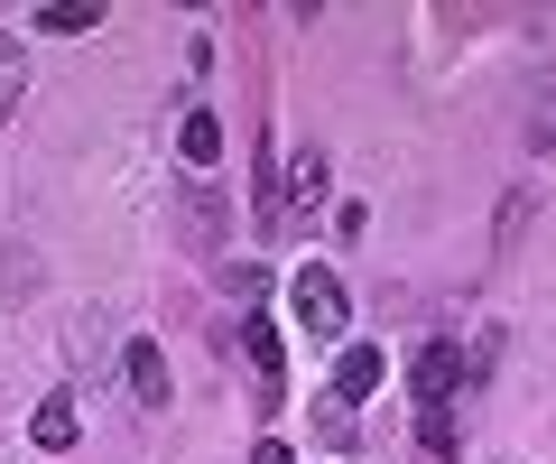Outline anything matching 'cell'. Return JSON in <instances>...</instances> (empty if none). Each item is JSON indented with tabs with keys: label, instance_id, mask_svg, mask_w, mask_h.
I'll use <instances>...</instances> for the list:
<instances>
[{
	"label": "cell",
	"instance_id": "obj_1",
	"mask_svg": "<svg viewBox=\"0 0 556 464\" xmlns=\"http://www.w3.org/2000/svg\"><path fill=\"white\" fill-rule=\"evenodd\" d=\"M223 223H232V204H223V186H177V233H186V251H195V261H214L223 251Z\"/></svg>",
	"mask_w": 556,
	"mask_h": 464
},
{
	"label": "cell",
	"instance_id": "obj_2",
	"mask_svg": "<svg viewBox=\"0 0 556 464\" xmlns=\"http://www.w3.org/2000/svg\"><path fill=\"white\" fill-rule=\"evenodd\" d=\"M455 381H464V343H417V363H408V390L417 409H455Z\"/></svg>",
	"mask_w": 556,
	"mask_h": 464
},
{
	"label": "cell",
	"instance_id": "obj_3",
	"mask_svg": "<svg viewBox=\"0 0 556 464\" xmlns=\"http://www.w3.org/2000/svg\"><path fill=\"white\" fill-rule=\"evenodd\" d=\"M288 306H298V325H306V335H343V279H334V269H298Z\"/></svg>",
	"mask_w": 556,
	"mask_h": 464
},
{
	"label": "cell",
	"instance_id": "obj_4",
	"mask_svg": "<svg viewBox=\"0 0 556 464\" xmlns=\"http://www.w3.org/2000/svg\"><path fill=\"white\" fill-rule=\"evenodd\" d=\"M380 372H390V363H380V343H343V363H334V400H371Z\"/></svg>",
	"mask_w": 556,
	"mask_h": 464
},
{
	"label": "cell",
	"instance_id": "obj_5",
	"mask_svg": "<svg viewBox=\"0 0 556 464\" xmlns=\"http://www.w3.org/2000/svg\"><path fill=\"white\" fill-rule=\"evenodd\" d=\"M28 437H38L47 455H65V446L84 437V418H75V400H65V390H56V400H38V418H28Z\"/></svg>",
	"mask_w": 556,
	"mask_h": 464
},
{
	"label": "cell",
	"instance_id": "obj_6",
	"mask_svg": "<svg viewBox=\"0 0 556 464\" xmlns=\"http://www.w3.org/2000/svg\"><path fill=\"white\" fill-rule=\"evenodd\" d=\"M130 390H139V409H167V353L149 335L130 343Z\"/></svg>",
	"mask_w": 556,
	"mask_h": 464
},
{
	"label": "cell",
	"instance_id": "obj_7",
	"mask_svg": "<svg viewBox=\"0 0 556 464\" xmlns=\"http://www.w3.org/2000/svg\"><path fill=\"white\" fill-rule=\"evenodd\" d=\"M325 186H334V167H325V149H306V159H288V204H298V214H316V204H325Z\"/></svg>",
	"mask_w": 556,
	"mask_h": 464
},
{
	"label": "cell",
	"instance_id": "obj_8",
	"mask_svg": "<svg viewBox=\"0 0 556 464\" xmlns=\"http://www.w3.org/2000/svg\"><path fill=\"white\" fill-rule=\"evenodd\" d=\"M241 353H251V372H260V400H278V325L269 316L241 325Z\"/></svg>",
	"mask_w": 556,
	"mask_h": 464
},
{
	"label": "cell",
	"instance_id": "obj_9",
	"mask_svg": "<svg viewBox=\"0 0 556 464\" xmlns=\"http://www.w3.org/2000/svg\"><path fill=\"white\" fill-rule=\"evenodd\" d=\"M177 149H186V167H214V159H223V122H214V112H186V122H177Z\"/></svg>",
	"mask_w": 556,
	"mask_h": 464
},
{
	"label": "cell",
	"instance_id": "obj_10",
	"mask_svg": "<svg viewBox=\"0 0 556 464\" xmlns=\"http://www.w3.org/2000/svg\"><path fill=\"white\" fill-rule=\"evenodd\" d=\"M38 28H47V38H84V28H102V10H93V0H47Z\"/></svg>",
	"mask_w": 556,
	"mask_h": 464
},
{
	"label": "cell",
	"instance_id": "obj_11",
	"mask_svg": "<svg viewBox=\"0 0 556 464\" xmlns=\"http://www.w3.org/2000/svg\"><path fill=\"white\" fill-rule=\"evenodd\" d=\"M417 446L437 464H455V409H417Z\"/></svg>",
	"mask_w": 556,
	"mask_h": 464
},
{
	"label": "cell",
	"instance_id": "obj_12",
	"mask_svg": "<svg viewBox=\"0 0 556 464\" xmlns=\"http://www.w3.org/2000/svg\"><path fill=\"white\" fill-rule=\"evenodd\" d=\"M20 93H28V57H20L10 38H0V122L20 112Z\"/></svg>",
	"mask_w": 556,
	"mask_h": 464
},
{
	"label": "cell",
	"instance_id": "obj_13",
	"mask_svg": "<svg viewBox=\"0 0 556 464\" xmlns=\"http://www.w3.org/2000/svg\"><path fill=\"white\" fill-rule=\"evenodd\" d=\"M28 288H38V261H28V251H10V261H0V298H28Z\"/></svg>",
	"mask_w": 556,
	"mask_h": 464
},
{
	"label": "cell",
	"instance_id": "obj_14",
	"mask_svg": "<svg viewBox=\"0 0 556 464\" xmlns=\"http://www.w3.org/2000/svg\"><path fill=\"white\" fill-rule=\"evenodd\" d=\"M223 288H241V298H260V288H269V269H260V261H223Z\"/></svg>",
	"mask_w": 556,
	"mask_h": 464
},
{
	"label": "cell",
	"instance_id": "obj_15",
	"mask_svg": "<svg viewBox=\"0 0 556 464\" xmlns=\"http://www.w3.org/2000/svg\"><path fill=\"white\" fill-rule=\"evenodd\" d=\"M529 140H538V149H556V93H538V112H529Z\"/></svg>",
	"mask_w": 556,
	"mask_h": 464
},
{
	"label": "cell",
	"instance_id": "obj_16",
	"mask_svg": "<svg viewBox=\"0 0 556 464\" xmlns=\"http://www.w3.org/2000/svg\"><path fill=\"white\" fill-rule=\"evenodd\" d=\"M251 464H288V446H278V437H260V446H251Z\"/></svg>",
	"mask_w": 556,
	"mask_h": 464
}]
</instances>
